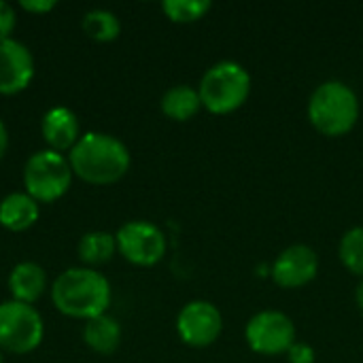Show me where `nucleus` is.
<instances>
[{"label":"nucleus","instance_id":"14","mask_svg":"<svg viewBox=\"0 0 363 363\" xmlns=\"http://www.w3.org/2000/svg\"><path fill=\"white\" fill-rule=\"evenodd\" d=\"M40 217V204L26 191H11L0 200V225L9 232H26Z\"/></svg>","mask_w":363,"mask_h":363},{"label":"nucleus","instance_id":"20","mask_svg":"<svg viewBox=\"0 0 363 363\" xmlns=\"http://www.w3.org/2000/svg\"><path fill=\"white\" fill-rule=\"evenodd\" d=\"M338 253L342 264L363 279V228H353L342 236Z\"/></svg>","mask_w":363,"mask_h":363},{"label":"nucleus","instance_id":"4","mask_svg":"<svg viewBox=\"0 0 363 363\" xmlns=\"http://www.w3.org/2000/svg\"><path fill=\"white\" fill-rule=\"evenodd\" d=\"M198 94L204 108L215 115H228L247 102L251 94V77L238 62L223 60L204 72Z\"/></svg>","mask_w":363,"mask_h":363},{"label":"nucleus","instance_id":"9","mask_svg":"<svg viewBox=\"0 0 363 363\" xmlns=\"http://www.w3.org/2000/svg\"><path fill=\"white\" fill-rule=\"evenodd\" d=\"M221 313L215 304L206 300H194L185 304L177 317V332L181 340L196 349L211 347L221 336Z\"/></svg>","mask_w":363,"mask_h":363},{"label":"nucleus","instance_id":"22","mask_svg":"<svg viewBox=\"0 0 363 363\" xmlns=\"http://www.w3.org/2000/svg\"><path fill=\"white\" fill-rule=\"evenodd\" d=\"M289 363H315V349L304 342H294L287 351Z\"/></svg>","mask_w":363,"mask_h":363},{"label":"nucleus","instance_id":"5","mask_svg":"<svg viewBox=\"0 0 363 363\" xmlns=\"http://www.w3.org/2000/svg\"><path fill=\"white\" fill-rule=\"evenodd\" d=\"M23 191L38 204H51L66 196L72 185V168L68 155L51 149L32 153L23 164Z\"/></svg>","mask_w":363,"mask_h":363},{"label":"nucleus","instance_id":"1","mask_svg":"<svg viewBox=\"0 0 363 363\" xmlns=\"http://www.w3.org/2000/svg\"><path fill=\"white\" fill-rule=\"evenodd\" d=\"M49 294L57 313L83 323L94 317L106 315L113 300L108 279L96 268L87 266H74L60 272L51 283Z\"/></svg>","mask_w":363,"mask_h":363},{"label":"nucleus","instance_id":"13","mask_svg":"<svg viewBox=\"0 0 363 363\" xmlns=\"http://www.w3.org/2000/svg\"><path fill=\"white\" fill-rule=\"evenodd\" d=\"M6 285H9L11 300L34 306L45 296L49 281H47V272H45V268L40 264H36V262H19L9 272Z\"/></svg>","mask_w":363,"mask_h":363},{"label":"nucleus","instance_id":"16","mask_svg":"<svg viewBox=\"0 0 363 363\" xmlns=\"http://www.w3.org/2000/svg\"><path fill=\"white\" fill-rule=\"evenodd\" d=\"M115 253H117V238L115 234L104 232V230H94V232L83 234L77 245V255L81 264L87 268H96V266L111 262Z\"/></svg>","mask_w":363,"mask_h":363},{"label":"nucleus","instance_id":"21","mask_svg":"<svg viewBox=\"0 0 363 363\" xmlns=\"http://www.w3.org/2000/svg\"><path fill=\"white\" fill-rule=\"evenodd\" d=\"M15 26H17V13H15V6H13V4H9L6 0H0V40L13 38Z\"/></svg>","mask_w":363,"mask_h":363},{"label":"nucleus","instance_id":"19","mask_svg":"<svg viewBox=\"0 0 363 363\" xmlns=\"http://www.w3.org/2000/svg\"><path fill=\"white\" fill-rule=\"evenodd\" d=\"M211 0H166L162 4L166 17L177 23L198 21L206 15V11H211Z\"/></svg>","mask_w":363,"mask_h":363},{"label":"nucleus","instance_id":"26","mask_svg":"<svg viewBox=\"0 0 363 363\" xmlns=\"http://www.w3.org/2000/svg\"><path fill=\"white\" fill-rule=\"evenodd\" d=\"M0 363H4V357H2V351H0Z\"/></svg>","mask_w":363,"mask_h":363},{"label":"nucleus","instance_id":"18","mask_svg":"<svg viewBox=\"0 0 363 363\" xmlns=\"http://www.w3.org/2000/svg\"><path fill=\"white\" fill-rule=\"evenodd\" d=\"M83 32L96 43H111L121 34L119 17L108 9H91L81 19Z\"/></svg>","mask_w":363,"mask_h":363},{"label":"nucleus","instance_id":"10","mask_svg":"<svg viewBox=\"0 0 363 363\" xmlns=\"http://www.w3.org/2000/svg\"><path fill=\"white\" fill-rule=\"evenodd\" d=\"M34 55L17 38L0 40V96H15L34 79Z\"/></svg>","mask_w":363,"mask_h":363},{"label":"nucleus","instance_id":"25","mask_svg":"<svg viewBox=\"0 0 363 363\" xmlns=\"http://www.w3.org/2000/svg\"><path fill=\"white\" fill-rule=\"evenodd\" d=\"M355 300H357V306H359V311L363 313V281L357 285V291H355Z\"/></svg>","mask_w":363,"mask_h":363},{"label":"nucleus","instance_id":"12","mask_svg":"<svg viewBox=\"0 0 363 363\" xmlns=\"http://www.w3.org/2000/svg\"><path fill=\"white\" fill-rule=\"evenodd\" d=\"M40 136L47 149L68 155L83 136L77 113L68 106H51L40 121Z\"/></svg>","mask_w":363,"mask_h":363},{"label":"nucleus","instance_id":"7","mask_svg":"<svg viewBox=\"0 0 363 363\" xmlns=\"http://www.w3.org/2000/svg\"><path fill=\"white\" fill-rule=\"evenodd\" d=\"M115 238H117V253L125 262L134 266H143V268H149L162 262L166 255V247H168L164 232L155 223L145 221V219H134V221L123 223L117 230Z\"/></svg>","mask_w":363,"mask_h":363},{"label":"nucleus","instance_id":"6","mask_svg":"<svg viewBox=\"0 0 363 363\" xmlns=\"http://www.w3.org/2000/svg\"><path fill=\"white\" fill-rule=\"evenodd\" d=\"M45 338V321L32 304L17 300L0 302V351L11 355H28L40 347Z\"/></svg>","mask_w":363,"mask_h":363},{"label":"nucleus","instance_id":"3","mask_svg":"<svg viewBox=\"0 0 363 363\" xmlns=\"http://www.w3.org/2000/svg\"><path fill=\"white\" fill-rule=\"evenodd\" d=\"M308 119L325 136L351 132L359 119L357 94L342 81L321 83L308 100Z\"/></svg>","mask_w":363,"mask_h":363},{"label":"nucleus","instance_id":"2","mask_svg":"<svg viewBox=\"0 0 363 363\" xmlns=\"http://www.w3.org/2000/svg\"><path fill=\"white\" fill-rule=\"evenodd\" d=\"M72 174L87 185H113L121 181L132 164L130 149L123 140L106 132H83L68 153Z\"/></svg>","mask_w":363,"mask_h":363},{"label":"nucleus","instance_id":"23","mask_svg":"<svg viewBox=\"0 0 363 363\" xmlns=\"http://www.w3.org/2000/svg\"><path fill=\"white\" fill-rule=\"evenodd\" d=\"M19 6L32 15H45V13H51L57 6V2L55 0H21Z\"/></svg>","mask_w":363,"mask_h":363},{"label":"nucleus","instance_id":"24","mask_svg":"<svg viewBox=\"0 0 363 363\" xmlns=\"http://www.w3.org/2000/svg\"><path fill=\"white\" fill-rule=\"evenodd\" d=\"M6 149H9V130H6L4 121L0 119V162L6 155Z\"/></svg>","mask_w":363,"mask_h":363},{"label":"nucleus","instance_id":"15","mask_svg":"<svg viewBox=\"0 0 363 363\" xmlns=\"http://www.w3.org/2000/svg\"><path fill=\"white\" fill-rule=\"evenodd\" d=\"M83 342L98 355H113L121 345V323L113 315H100L83 325Z\"/></svg>","mask_w":363,"mask_h":363},{"label":"nucleus","instance_id":"17","mask_svg":"<svg viewBox=\"0 0 363 363\" xmlns=\"http://www.w3.org/2000/svg\"><path fill=\"white\" fill-rule=\"evenodd\" d=\"M160 104H162V113L168 119L187 121V119H191L200 111L202 100H200L198 89H194L189 85H174V87L166 89V94L162 96Z\"/></svg>","mask_w":363,"mask_h":363},{"label":"nucleus","instance_id":"8","mask_svg":"<svg viewBox=\"0 0 363 363\" xmlns=\"http://www.w3.org/2000/svg\"><path fill=\"white\" fill-rule=\"evenodd\" d=\"M245 338L255 353L279 355L287 353L296 342V325L279 311H262L247 323Z\"/></svg>","mask_w":363,"mask_h":363},{"label":"nucleus","instance_id":"11","mask_svg":"<svg viewBox=\"0 0 363 363\" xmlns=\"http://www.w3.org/2000/svg\"><path fill=\"white\" fill-rule=\"evenodd\" d=\"M319 270L317 253L306 245L287 247L272 266V279L285 289H298L308 285Z\"/></svg>","mask_w":363,"mask_h":363}]
</instances>
